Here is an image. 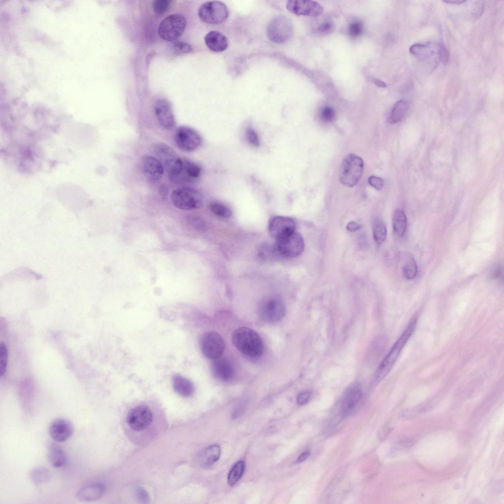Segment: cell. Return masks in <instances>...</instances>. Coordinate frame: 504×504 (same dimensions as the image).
<instances>
[{"label":"cell","mask_w":504,"mask_h":504,"mask_svg":"<svg viewBox=\"0 0 504 504\" xmlns=\"http://www.w3.org/2000/svg\"><path fill=\"white\" fill-rule=\"evenodd\" d=\"M232 340L235 347L243 354L252 357L259 356L263 344L258 334L251 328L241 327L235 330Z\"/></svg>","instance_id":"obj_1"},{"label":"cell","mask_w":504,"mask_h":504,"mask_svg":"<svg viewBox=\"0 0 504 504\" xmlns=\"http://www.w3.org/2000/svg\"><path fill=\"white\" fill-rule=\"evenodd\" d=\"M417 319L413 318L400 338L394 344L391 349L378 366L375 375L374 382H380L388 374L397 360L401 351L409 339L412 335Z\"/></svg>","instance_id":"obj_2"},{"label":"cell","mask_w":504,"mask_h":504,"mask_svg":"<svg viewBox=\"0 0 504 504\" xmlns=\"http://www.w3.org/2000/svg\"><path fill=\"white\" fill-rule=\"evenodd\" d=\"M152 148L157 158L171 179L180 174L183 169V159L171 147L163 142H158L153 145Z\"/></svg>","instance_id":"obj_3"},{"label":"cell","mask_w":504,"mask_h":504,"mask_svg":"<svg viewBox=\"0 0 504 504\" xmlns=\"http://www.w3.org/2000/svg\"><path fill=\"white\" fill-rule=\"evenodd\" d=\"M171 200L173 205L183 210H192L200 208L203 196L198 189L190 187L176 189L172 191Z\"/></svg>","instance_id":"obj_4"},{"label":"cell","mask_w":504,"mask_h":504,"mask_svg":"<svg viewBox=\"0 0 504 504\" xmlns=\"http://www.w3.org/2000/svg\"><path fill=\"white\" fill-rule=\"evenodd\" d=\"M364 168V162L360 157L351 154L343 160L341 166L340 182L348 187L355 186L361 179Z\"/></svg>","instance_id":"obj_5"},{"label":"cell","mask_w":504,"mask_h":504,"mask_svg":"<svg viewBox=\"0 0 504 504\" xmlns=\"http://www.w3.org/2000/svg\"><path fill=\"white\" fill-rule=\"evenodd\" d=\"M285 306L280 298L270 296L264 298L258 307V314L262 320L274 323L281 320L285 314Z\"/></svg>","instance_id":"obj_6"},{"label":"cell","mask_w":504,"mask_h":504,"mask_svg":"<svg viewBox=\"0 0 504 504\" xmlns=\"http://www.w3.org/2000/svg\"><path fill=\"white\" fill-rule=\"evenodd\" d=\"M186 23V19L183 15L178 13L170 15L160 23L158 33L165 41H175L184 32Z\"/></svg>","instance_id":"obj_7"},{"label":"cell","mask_w":504,"mask_h":504,"mask_svg":"<svg viewBox=\"0 0 504 504\" xmlns=\"http://www.w3.org/2000/svg\"><path fill=\"white\" fill-rule=\"evenodd\" d=\"M274 245L279 256L286 258L300 255L305 248L303 237L296 231L276 239Z\"/></svg>","instance_id":"obj_8"},{"label":"cell","mask_w":504,"mask_h":504,"mask_svg":"<svg viewBox=\"0 0 504 504\" xmlns=\"http://www.w3.org/2000/svg\"><path fill=\"white\" fill-rule=\"evenodd\" d=\"M198 15L202 21L210 24L222 23L229 16L226 5L220 1H208L199 8Z\"/></svg>","instance_id":"obj_9"},{"label":"cell","mask_w":504,"mask_h":504,"mask_svg":"<svg viewBox=\"0 0 504 504\" xmlns=\"http://www.w3.org/2000/svg\"><path fill=\"white\" fill-rule=\"evenodd\" d=\"M293 32L292 25L290 20L283 15L275 17L269 22L267 28L269 39L276 43H283L288 41Z\"/></svg>","instance_id":"obj_10"},{"label":"cell","mask_w":504,"mask_h":504,"mask_svg":"<svg viewBox=\"0 0 504 504\" xmlns=\"http://www.w3.org/2000/svg\"><path fill=\"white\" fill-rule=\"evenodd\" d=\"M200 347L204 355L214 360L220 358L222 355L225 349V344L219 333L215 331H209L202 336Z\"/></svg>","instance_id":"obj_11"},{"label":"cell","mask_w":504,"mask_h":504,"mask_svg":"<svg viewBox=\"0 0 504 504\" xmlns=\"http://www.w3.org/2000/svg\"><path fill=\"white\" fill-rule=\"evenodd\" d=\"M177 146L182 151L191 152L197 149L201 144L199 134L193 128L182 126L178 128L174 135Z\"/></svg>","instance_id":"obj_12"},{"label":"cell","mask_w":504,"mask_h":504,"mask_svg":"<svg viewBox=\"0 0 504 504\" xmlns=\"http://www.w3.org/2000/svg\"><path fill=\"white\" fill-rule=\"evenodd\" d=\"M153 413L144 406H139L131 409L126 417V422L133 430L140 431L147 428L153 420Z\"/></svg>","instance_id":"obj_13"},{"label":"cell","mask_w":504,"mask_h":504,"mask_svg":"<svg viewBox=\"0 0 504 504\" xmlns=\"http://www.w3.org/2000/svg\"><path fill=\"white\" fill-rule=\"evenodd\" d=\"M286 8L289 11L297 15L316 17L323 12V7L312 0H288L286 2Z\"/></svg>","instance_id":"obj_14"},{"label":"cell","mask_w":504,"mask_h":504,"mask_svg":"<svg viewBox=\"0 0 504 504\" xmlns=\"http://www.w3.org/2000/svg\"><path fill=\"white\" fill-rule=\"evenodd\" d=\"M295 228L294 221L285 216H275L270 219L268 223L269 232L276 240L295 231Z\"/></svg>","instance_id":"obj_15"},{"label":"cell","mask_w":504,"mask_h":504,"mask_svg":"<svg viewBox=\"0 0 504 504\" xmlns=\"http://www.w3.org/2000/svg\"><path fill=\"white\" fill-rule=\"evenodd\" d=\"M154 109L159 124L163 128L170 129L174 126L175 118L171 105L168 101L164 99L157 100Z\"/></svg>","instance_id":"obj_16"},{"label":"cell","mask_w":504,"mask_h":504,"mask_svg":"<svg viewBox=\"0 0 504 504\" xmlns=\"http://www.w3.org/2000/svg\"><path fill=\"white\" fill-rule=\"evenodd\" d=\"M73 432V427L71 423L64 418L54 420L49 427V434L51 438L56 441L63 442L68 440Z\"/></svg>","instance_id":"obj_17"},{"label":"cell","mask_w":504,"mask_h":504,"mask_svg":"<svg viewBox=\"0 0 504 504\" xmlns=\"http://www.w3.org/2000/svg\"><path fill=\"white\" fill-rule=\"evenodd\" d=\"M441 45L435 43L425 44L416 43L410 48V52L416 58L421 61H427L434 59L435 61H439V57Z\"/></svg>","instance_id":"obj_18"},{"label":"cell","mask_w":504,"mask_h":504,"mask_svg":"<svg viewBox=\"0 0 504 504\" xmlns=\"http://www.w3.org/2000/svg\"><path fill=\"white\" fill-rule=\"evenodd\" d=\"M105 491V486L99 482H94L82 487L77 492L76 498L83 502H93L101 498Z\"/></svg>","instance_id":"obj_19"},{"label":"cell","mask_w":504,"mask_h":504,"mask_svg":"<svg viewBox=\"0 0 504 504\" xmlns=\"http://www.w3.org/2000/svg\"><path fill=\"white\" fill-rule=\"evenodd\" d=\"M212 371L217 379L225 382L231 380L235 375L234 369L231 363L224 358L220 357L214 360Z\"/></svg>","instance_id":"obj_20"},{"label":"cell","mask_w":504,"mask_h":504,"mask_svg":"<svg viewBox=\"0 0 504 504\" xmlns=\"http://www.w3.org/2000/svg\"><path fill=\"white\" fill-rule=\"evenodd\" d=\"M142 166L146 176L149 179L156 181L162 177L164 168L158 158L150 156H145L142 158Z\"/></svg>","instance_id":"obj_21"},{"label":"cell","mask_w":504,"mask_h":504,"mask_svg":"<svg viewBox=\"0 0 504 504\" xmlns=\"http://www.w3.org/2000/svg\"><path fill=\"white\" fill-rule=\"evenodd\" d=\"M204 41L207 47L215 52L224 51L228 46L226 37L217 31H210L204 37Z\"/></svg>","instance_id":"obj_22"},{"label":"cell","mask_w":504,"mask_h":504,"mask_svg":"<svg viewBox=\"0 0 504 504\" xmlns=\"http://www.w3.org/2000/svg\"><path fill=\"white\" fill-rule=\"evenodd\" d=\"M201 172V167L197 164L188 159L184 158L183 159V169L181 173L171 180L174 182L178 183L184 181H192L198 178Z\"/></svg>","instance_id":"obj_23"},{"label":"cell","mask_w":504,"mask_h":504,"mask_svg":"<svg viewBox=\"0 0 504 504\" xmlns=\"http://www.w3.org/2000/svg\"><path fill=\"white\" fill-rule=\"evenodd\" d=\"M362 398V392L358 386L353 385L349 387L342 400V409L344 413H348L353 410Z\"/></svg>","instance_id":"obj_24"},{"label":"cell","mask_w":504,"mask_h":504,"mask_svg":"<svg viewBox=\"0 0 504 504\" xmlns=\"http://www.w3.org/2000/svg\"><path fill=\"white\" fill-rule=\"evenodd\" d=\"M47 459L54 467L60 468L65 465L66 456L63 450L57 444L50 442L47 448Z\"/></svg>","instance_id":"obj_25"},{"label":"cell","mask_w":504,"mask_h":504,"mask_svg":"<svg viewBox=\"0 0 504 504\" xmlns=\"http://www.w3.org/2000/svg\"><path fill=\"white\" fill-rule=\"evenodd\" d=\"M172 382L175 391L179 395L189 397L193 394L194 385L187 378L177 374L173 377Z\"/></svg>","instance_id":"obj_26"},{"label":"cell","mask_w":504,"mask_h":504,"mask_svg":"<svg viewBox=\"0 0 504 504\" xmlns=\"http://www.w3.org/2000/svg\"><path fill=\"white\" fill-rule=\"evenodd\" d=\"M220 452V448L218 444L212 445L205 448L200 454L199 462L205 466L211 465L218 460Z\"/></svg>","instance_id":"obj_27"},{"label":"cell","mask_w":504,"mask_h":504,"mask_svg":"<svg viewBox=\"0 0 504 504\" xmlns=\"http://www.w3.org/2000/svg\"><path fill=\"white\" fill-rule=\"evenodd\" d=\"M392 225L394 232L398 236L404 235L407 228V219L403 210L396 209L392 216Z\"/></svg>","instance_id":"obj_28"},{"label":"cell","mask_w":504,"mask_h":504,"mask_svg":"<svg viewBox=\"0 0 504 504\" xmlns=\"http://www.w3.org/2000/svg\"><path fill=\"white\" fill-rule=\"evenodd\" d=\"M409 108L408 102L404 99L397 101L394 105L388 117L387 121L390 124L399 122L407 113Z\"/></svg>","instance_id":"obj_29"},{"label":"cell","mask_w":504,"mask_h":504,"mask_svg":"<svg viewBox=\"0 0 504 504\" xmlns=\"http://www.w3.org/2000/svg\"><path fill=\"white\" fill-rule=\"evenodd\" d=\"M30 478L35 485H40L48 482L51 476L50 471L44 467H38L30 472Z\"/></svg>","instance_id":"obj_30"},{"label":"cell","mask_w":504,"mask_h":504,"mask_svg":"<svg viewBox=\"0 0 504 504\" xmlns=\"http://www.w3.org/2000/svg\"><path fill=\"white\" fill-rule=\"evenodd\" d=\"M402 273L403 276L408 280L414 279L417 274V266L416 263L412 256H409L406 260L403 267Z\"/></svg>","instance_id":"obj_31"},{"label":"cell","mask_w":504,"mask_h":504,"mask_svg":"<svg viewBox=\"0 0 504 504\" xmlns=\"http://www.w3.org/2000/svg\"><path fill=\"white\" fill-rule=\"evenodd\" d=\"M245 466V462L243 461H240L234 465L228 475L229 485H234L240 479L244 473Z\"/></svg>","instance_id":"obj_32"},{"label":"cell","mask_w":504,"mask_h":504,"mask_svg":"<svg viewBox=\"0 0 504 504\" xmlns=\"http://www.w3.org/2000/svg\"><path fill=\"white\" fill-rule=\"evenodd\" d=\"M209 208L213 214L221 218H228L232 215L231 209L226 205L219 202H211Z\"/></svg>","instance_id":"obj_33"},{"label":"cell","mask_w":504,"mask_h":504,"mask_svg":"<svg viewBox=\"0 0 504 504\" xmlns=\"http://www.w3.org/2000/svg\"><path fill=\"white\" fill-rule=\"evenodd\" d=\"M373 233L375 241L378 244H381L387 235L386 227L384 223L380 220L376 221L373 225Z\"/></svg>","instance_id":"obj_34"},{"label":"cell","mask_w":504,"mask_h":504,"mask_svg":"<svg viewBox=\"0 0 504 504\" xmlns=\"http://www.w3.org/2000/svg\"><path fill=\"white\" fill-rule=\"evenodd\" d=\"M259 256L266 260H271L280 257L276 249L275 245L268 244L261 246L259 249Z\"/></svg>","instance_id":"obj_35"},{"label":"cell","mask_w":504,"mask_h":504,"mask_svg":"<svg viewBox=\"0 0 504 504\" xmlns=\"http://www.w3.org/2000/svg\"><path fill=\"white\" fill-rule=\"evenodd\" d=\"M428 410L426 405L415 407L403 411L401 413V417L404 419H412L426 412Z\"/></svg>","instance_id":"obj_36"},{"label":"cell","mask_w":504,"mask_h":504,"mask_svg":"<svg viewBox=\"0 0 504 504\" xmlns=\"http://www.w3.org/2000/svg\"><path fill=\"white\" fill-rule=\"evenodd\" d=\"M7 349L4 343H0V376H3L6 371Z\"/></svg>","instance_id":"obj_37"},{"label":"cell","mask_w":504,"mask_h":504,"mask_svg":"<svg viewBox=\"0 0 504 504\" xmlns=\"http://www.w3.org/2000/svg\"><path fill=\"white\" fill-rule=\"evenodd\" d=\"M171 1L168 0H155L153 1L152 7L155 13L161 15L166 12Z\"/></svg>","instance_id":"obj_38"},{"label":"cell","mask_w":504,"mask_h":504,"mask_svg":"<svg viewBox=\"0 0 504 504\" xmlns=\"http://www.w3.org/2000/svg\"><path fill=\"white\" fill-rule=\"evenodd\" d=\"M173 50L174 54L177 55L187 54L192 51L190 45L182 41L174 42L173 44Z\"/></svg>","instance_id":"obj_39"},{"label":"cell","mask_w":504,"mask_h":504,"mask_svg":"<svg viewBox=\"0 0 504 504\" xmlns=\"http://www.w3.org/2000/svg\"><path fill=\"white\" fill-rule=\"evenodd\" d=\"M335 112L333 108L330 106H325L320 112V118L325 122H331L335 118Z\"/></svg>","instance_id":"obj_40"},{"label":"cell","mask_w":504,"mask_h":504,"mask_svg":"<svg viewBox=\"0 0 504 504\" xmlns=\"http://www.w3.org/2000/svg\"><path fill=\"white\" fill-rule=\"evenodd\" d=\"M246 135L248 142L254 147H258L260 139L256 132L252 127H249L246 131Z\"/></svg>","instance_id":"obj_41"},{"label":"cell","mask_w":504,"mask_h":504,"mask_svg":"<svg viewBox=\"0 0 504 504\" xmlns=\"http://www.w3.org/2000/svg\"><path fill=\"white\" fill-rule=\"evenodd\" d=\"M363 31L362 24L359 22H354L351 23L348 27V33L352 37L359 36Z\"/></svg>","instance_id":"obj_42"},{"label":"cell","mask_w":504,"mask_h":504,"mask_svg":"<svg viewBox=\"0 0 504 504\" xmlns=\"http://www.w3.org/2000/svg\"><path fill=\"white\" fill-rule=\"evenodd\" d=\"M312 392L306 390L300 392L297 396L296 401L299 405L303 406L307 404L311 400Z\"/></svg>","instance_id":"obj_43"},{"label":"cell","mask_w":504,"mask_h":504,"mask_svg":"<svg viewBox=\"0 0 504 504\" xmlns=\"http://www.w3.org/2000/svg\"><path fill=\"white\" fill-rule=\"evenodd\" d=\"M369 183L375 189L380 190L383 186V180L379 177L371 176L368 178Z\"/></svg>","instance_id":"obj_44"},{"label":"cell","mask_w":504,"mask_h":504,"mask_svg":"<svg viewBox=\"0 0 504 504\" xmlns=\"http://www.w3.org/2000/svg\"><path fill=\"white\" fill-rule=\"evenodd\" d=\"M333 24L329 22L321 24L317 28L316 31L320 33H327L333 30Z\"/></svg>","instance_id":"obj_45"},{"label":"cell","mask_w":504,"mask_h":504,"mask_svg":"<svg viewBox=\"0 0 504 504\" xmlns=\"http://www.w3.org/2000/svg\"><path fill=\"white\" fill-rule=\"evenodd\" d=\"M311 454V452L306 450L301 453L295 461L297 464L301 463L306 460Z\"/></svg>","instance_id":"obj_46"},{"label":"cell","mask_w":504,"mask_h":504,"mask_svg":"<svg viewBox=\"0 0 504 504\" xmlns=\"http://www.w3.org/2000/svg\"><path fill=\"white\" fill-rule=\"evenodd\" d=\"M360 225L355 221H350L346 225V229L350 232H355L359 229Z\"/></svg>","instance_id":"obj_47"},{"label":"cell","mask_w":504,"mask_h":504,"mask_svg":"<svg viewBox=\"0 0 504 504\" xmlns=\"http://www.w3.org/2000/svg\"><path fill=\"white\" fill-rule=\"evenodd\" d=\"M189 220L190 221L191 225H192L194 228L197 229L203 228V223L201 222L199 219L198 220L197 218H191V219Z\"/></svg>","instance_id":"obj_48"},{"label":"cell","mask_w":504,"mask_h":504,"mask_svg":"<svg viewBox=\"0 0 504 504\" xmlns=\"http://www.w3.org/2000/svg\"><path fill=\"white\" fill-rule=\"evenodd\" d=\"M138 497L142 500H147L148 498L147 494L143 489H139L138 490Z\"/></svg>","instance_id":"obj_49"},{"label":"cell","mask_w":504,"mask_h":504,"mask_svg":"<svg viewBox=\"0 0 504 504\" xmlns=\"http://www.w3.org/2000/svg\"><path fill=\"white\" fill-rule=\"evenodd\" d=\"M168 193V189L166 186L162 185L159 189V193L161 196H165Z\"/></svg>","instance_id":"obj_50"},{"label":"cell","mask_w":504,"mask_h":504,"mask_svg":"<svg viewBox=\"0 0 504 504\" xmlns=\"http://www.w3.org/2000/svg\"><path fill=\"white\" fill-rule=\"evenodd\" d=\"M466 0H446L444 2L447 3L455 4H460L465 2Z\"/></svg>","instance_id":"obj_51"},{"label":"cell","mask_w":504,"mask_h":504,"mask_svg":"<svg viewBox=\"0 0 504 504\" xmlns=\"http://www.w3.org/2000/svg\"><path fill=\"white\" fill-rule=\"evenodd\" d=\"M373 82L376 85H377L378 87H385L386 86V84L385 83V82L380 80L374 79L373 80Z\"/></svg>","instance_id":"obj_52"}]
</instances>
